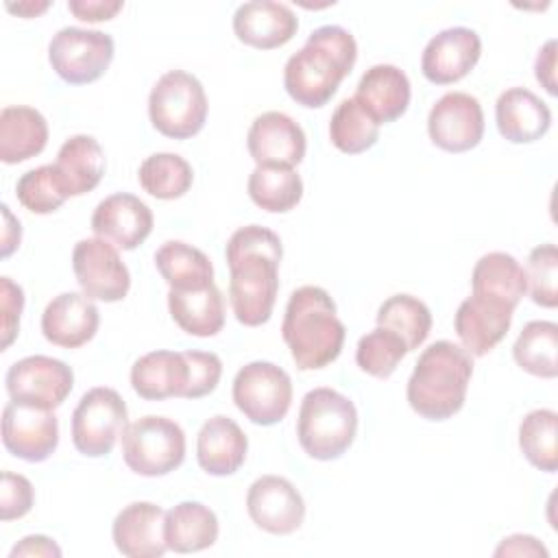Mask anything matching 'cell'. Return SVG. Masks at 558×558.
Wrapping results in <instances>:
<instances>
[{"label":"cell","mask_w":558,"mask_h":558,"mask_svg":"<svg viewBox=\"0 0 558 558\" xmlns=\"http://www.w3.org/2000/svg\"><path fill=\"white\" fill-rule=\"evenodd\" d=\"M225 257L231 272L229 301L235 318L246 327L268 323L279 292L283 257L279 235L259 225L240 227L231 233Z\"/></svg>","instance_id":"cell-1"},{"label":"cell","mask_w":558,"mask_h":558,"mask_svg":"<svg viewBox=\"0 0 558 558\" xmlns=\"http://www.w3.org/2000/svg\"><path fill=\"white\" fill-rule=\"evenodd\" d=\"M355 59L357 44L347 28L338 24L318 26L310 33L303 48L286 61L283 87L296 105L318 109L338 92Z\"/></svg>","instance_id":"cell-2"},{"label":"cell","mask_w":558,"mask_h":558,"mask_svg":"<svg viewBox=\"0 0 558 558\" xmlns=\"http://www.w3.org/2000/svg\"><path fill=\"white\" fill-rule=\"evenodd\" d=\"M281 336L296 368L316 371L340 355L347 329L325 288L301 286L288 299Z\"/></svg>","instance_id":"cell-3"},{"label":"cell","mask_w":558,"mask_h":558,"mask_svg":"<svg viewBox=\"0 0 558 558\" xmlns=\"http://www.w3.org/2000/svg\"><path fill=\"white\" fill-rule=\"evenodd\" d=\"M473 357L449 340L432 342L408 379V403L427 421H447L464 405Z\"/></svg>","instance_id":"cell-4"},{"label":"cell","mask_w":558,"mask_h":558,"mask_svg":"<svg viewBox=\"0 0 558 558\" xmlns=\"http://www.w3.org/2000/svg\"><path fill=\"white\" fill-rule=\"evenodd\" d=\"M357 410L342 392L320 386L301 399L296 436L303 451L314 460L340 458L355 438Z\"/></svg>","instance_id":"cell-5"},{"label":"cell","mask_w":558,"mask_h":558,"mask_svg":"<svg viewBox=\"0 0 558 558\" xmlns=\"http://www.w3.org/2000/svg\"><path fill=\"white\" fill-rule=\"evenodd\" d=\"M148 118L166 137H194L207 120V96L203 83L185 70H170L161 74L148 96Z\"/></svg>","instance_id":"cell-6"},{"label":"cell","mask_w":558,"mask_h":558,"mask_svg":"<svg viewBox=\"0 0 558 558\" xmlns=\"http://www.w3.org/2000/svg\"><path fill=\"white\" fill-rule=\"evenodd\" d=\"M122 458L126 466L144 477L168 475L185 460V434L166 416H142L122 432Z\"/></svg>","instance_id":"cell-7"},{"label":"cell","mask_w":558,"mask_h":558,"mask_svg":"<svg viewBox=\"0 0 558 558\" xmlns=\"http://www.w3.org/2000/svg\"><path fill=\"white\" fill-rule=\"evenodd\" d=\"M233 403L255 425L270 427L290 410L292 403V379L290 375L264 360L244 364L233 377Z\"/></svg>","instance_id":"cell-8"},{"label":"cell","mask_w":558,"mask_h":558,"mask_svg":"<svg viewBox=\"0 0 558 558\" xmlns=\"http://www.w3.org/2000/svg\"><path fill=\"white\" fill-rule=\"evenodd\" d=\"M129 412L118 390L96 386L87 390L72 412V442L87 458L111 453L118 436H122Z\"/></svg>","instance_id":"cell-9"},{"label":"cell","mask_w":558,"mask_h":558,"mask_svg":"<svg viewBox=\"0 0 558 558\" xmlns=\"http://www.w3.org/2000/svg\"><path fill=\"white\" fill-rule=\"evenodd\" d=\"M113 39L102 31L65 26L48 44V61L54 74L70 85L98 81L113 61Z\"/></svg>","instance_id":"cell-10"},{"label":"cell","mask_w":558,"mask_h":558,"mask_svg":"<svg viewBox=\"0 0 558 558\" xmlns=\"http://www.w3.org/2000/svg\"><path fill=\"white\" fill-rule=\"evenodd\" d=\"M4 384L11 401L54 410L72 392L74 373L57 357L28 355L9 366Z\"/></svg>","instance_id":"cell-11"},{"label":"cell","mask_w":558,"mask_h":558,"mask_svg":"<svg viewBox=\"0 0 558 558\" xmlns=\"http://www.w3.org/2000/svg\"><path fill=\"white\" fill-rule=\"evenodd\" d=\"M72 270L85 296L92 301H122L131 288V275L118 248L102 238H85L74 244Z\"/></svg>","instance_id":"cell-12"},{"label":"cell","mask_w":558,"mask_h":558,"mask_svg":"<svg viewBox=\"0 0 558 558\" xmlns=\"http://www.w3.org/2000/svg\"><path fill=\"white\" fill-rule=\"evenodd\" d=\"M2 442L7 451L20 460H48L59 445V421L54 410L9 401L2 410Z\"/></svg>","instance_id":"cell-13"},{"label":"cell","mask_w":558,"mask_h":558,"mask_svg":"<svg viewBox=\"0 0 558 558\" xmlns=\"http://www.w3.org/2000/svg\"><path fill=\"white\" fill-rule=\"evenodd\" d=\"M429 140L447 153L475 148L484 137V111L475 96L466 92H447L427 116Z\"/></svg>","instance_id":"cell-14"},{"label":"cell","mask_w":558,"mask_h":558,"mask_svg":"<svg viewBox=\"0 0 558 558\" xmlns=\"http://www.w3.org/2000/svg\"><path fill=\"white\" fill-rule=\"evenodd\" d=\"M246 510L257 527L279 536L296 532L305 519L301 493L279 475H262L248 486Z\"/></svg>","instance_id":"cell-15"},{"label":"cell","mask_w":558,"mask_h":558,"mask_svg":"<svg viewBox=\"0 0 558 558\" xmlns=\"http://www.w3.org/2000/svg\"><path fill=\"white\" fill-rule=\"evenodd\" d=\"M480 54V35L466 26H451L427 41L421 57V72L434 85H451L475 68Z\"/></svg>","instance_id":"cell-16"},{"label":"cell","mask_w":558,"mask_h":558,"mask_svg":"<svg viewBox=\"0 0 558 558\" xmlns=\"http://www.w3.org/2000/svg\"><path fill=\"white\" fill-rule=\"evenodd\" d=\"M246 148L257 166L294 168L305 157V133L283 111L259 113L246 135Z\"/></svg>","instance_id":"cell-17"},{"label":"cell","mask_w":558,"mask_h":558,"mask_svg":"<svg viewBox=\"0 0 558 558\" xmlns=\"http://www.w3.org/2000/svg\"><path fill=\"white\" fill-rule=\"evenodd\" d=\"M153 222L150 207L126 192L102 198L89 220L96 238H102L122 251L137 248L150 235Z\"/></svg>","instance_id":"cell-18"},{"label":"cell","mask_w":558,"mask_h":558,"mask_svg":"<svg viewBox=\"0 0 558 558\" xmlns=\"http://www.w3.org/2000/svg\"><path fill=\"white\" fill-rule=\"evenodd\" d=\"M514 307L488 299L471 294L458 305L453 327L462 342V349L469 355L482 357L493 351L508 333L512 323Z\"/></svg>","instance_id":"cell-19"},{"label":"cell","mask_w":558,"mask_h":558,"mask_svg":"<svg viewBox=\"0 0 558 558\" xmlns=\"http://www.w3.org/2000/svg\"><path fill=\"white\" fill-rule=\"evenodd\" d=\"M299 31V17L283 2L253 0L244 2L233 13L235 37L257 50L286 46Z\"/></svg>","instance_id":"cell-20"},{"label":"cell","mask_w":558,"mask_h":558,"mask_svg":"<svg viewBox=\"0 0 558 558\" xmlns=\"http://www.w3.org/2000/svg\"><path fill=\"white\" fill-rule=\"evenodd\" d=\"M98 325V307L81 292H61L41 314L44 338L63 349H78L87 344L96 336Z\"/></svg>","instance_id":"cell-21"},{"label":"cell","mask_w":558,"mask_h":558,"mask_svg":"<svg viewBox=\"0 0 558 558\" xmlns=\"http://www.w3.org/2000/svg\"><path fill=\"white\" fill-rule=\"evenodd\" d=\"M166 512L153 501H133L124 506L111 525L116 549L129 558H159L166 554L163 536Z\"/></svg>","instance_id":"cell-22"},{"label":"cell","mask_w":558,"mask_h":558,"mask_svg":"<svg viewBox=\"0 0 558 558\" xmlns=\"http://www.w3.org/2000/svg\"><path fill=\"white\" fill-rule=\"evenodd\" d=\"M410 96L408 74L392 63H377L362 74L353 98L381 126L399 120L408 111Z\"/></svg>","instance_id":"cell-23"},{"label":"cell","mask_w":558,"mask_h":558,"mask_svg":"<svg viewBox=\"0 0 558 558\" xmlns=\"http://www.w3.org/2000/svg\"><path fill=\"white\" fill-rule=\"evenodd\" d=\"M131 386L146 401H163L170 397H187L190 362L185 351H150L135 360L131 368Z\"/></svg>","instance_id":"cell-24"},{"label":"cell","mask_w":558,"mask_h":558,"mask_svg":"<svg viewBox=\"0 0 558 558\" xmlns=\"http://www.w3.org/2000/svg\"><path fill=\"white\" fill-rule=\"evenodd\" d=\"M248 438L242 427L225 416L216 414L203 423L196 436V460L209 475H233L246 460Z\"/></svg>","instance_id":"cell-25"},{"label":"cell","mask_w":558,"mask_h":558,"mask_svg":"<svg viewBox=\"0 0 558 558\" xmlns=\"http://www.w3.org/2000/svg\"><path fill=\"white\" fill-rule=\"evenodd\" d=\"M495 120L504 140L530 144L551 126V109L527 87H510L495 102Z\"/></svg>","instance_id":"cell-26"},{"label":"cell","mask_w":558,"mask_h":558,"mask_svg":"<svg viewBox=\"0 0 558 558\" xmlns=\"http://www.w3.org/2000/svg\"><path fill=\"white\" fill-rule=\"evenodd\" d=\"M68 196L92 192L105 174V150L96 137L78 133L68 137L52 163Z\"/></svg>","instance_id":"cell-27"},{"label":"cell","mask_w":558,"mask_h":558,"mask_svg":"<svg viewBox=\"0 0 558 558\" xmlns=\"http://www.w3.org/2000/svg\"><path fill=\"white\" fill-rule=\"evenodd\" d=\"M48 144L46 118L24 105L4 107L0 111V159L20 163L39 155Z\"/></svg>","instance_id":"cell-28"},{"label":"cell","mask_w":558,"mask_h":558,"mask_svg":"<svg viewBox=\"0 0 558 558\" xmlns=\"http://www.w3.org/2000/svg\"><path fill=\"white\" fill-rule=\"evenodd\" d=\"M168 310L172 320L196 338L216 336L225 325V299L216 283L203 290H170Z\"/></svg>","instance_id":"cell-29"},{"label":"cell","mask_w":558,"mask_h":558,"mask_svg":"<svg viewBox=\"0 0 558 558\" xmlns=\"http://www.w3.org/2000/svg\"><path fill=\"white\" fill-rule=\"evenodd\" d=\"M163 536L168 549L177 554L207 549L218 538V517L201 501H181L166 512Z\"/></svg>","instance_id":"cell-30"},{"label":"cell","mask_w":558,"mask_h":558,"mask_svg":"<svg viewBox=\"0 0 558 558\" xmlns=\"http://www.w3.org/2000/svg\"><path fill=\"white\" fill-rule=\"evenodd\" d=\"M471 286L473 294L501 301L510 307H517L527 292L523 266L504 251H490L475 262Z\"/></svg>","instance_id":"cell-31"},{"label":"cell","mask_w":558,"mask_h":558,"mask_svg":"<svg viewBox=\"0 0 558 558\" xmlns=\"http://www.w3.org/2000/svg\"><path fill=\"white\" fill-rule=\"evenodd\" d=\"M155 266L170 290H203L214 283L211 259L181 240L163 242L155 251Z\"/></svg>","instance_id":"cell-32"},{"label":"cell","mask_w":558,"mask_h":558,"mask_svg":"<svg viewBox=\"0 0 558 558\" xmlns=\"http://www.w3.org/2000/svg\"><path fill=\"white\" fill-rule=\"evenodd\" d=\"M251 201L270 214H286L303 198V181L294 168L255 166L246 183Z\"/></svg>","instance_id":"cell-33"},{"label":"cell","mask_w":558,"mask_h":558,"mask_svg":"<svg viewBox=\"0 0 558 558\" xmlns=\"http://www.w3.org/2000/svg\"><path fill=\"white\" fill-rule=\"evenodd\" d=\"M556 351L558 325L554 320H530L512 347V357L525 373L554 379L558 375Z\"/></svg>","instance_id":"cell-34"},{"label":"cell","mask_w":558,"mask_h":558,"mask_svg":"<svg viewBox=\"0 0 558 558\" xmlns=\"http://www.w3.org/2000/svg\"><path fill=\"white\" fill-rule=\"evenodd\" d=\"M375 320H377V327H384L397 333L405 342L408 351L418 349L427 340L432 329L429 307L412 294L388 296L379 305Z\"/></svg>","instance_id":"cell-35"},{"label":"cell","mask_w":558,"mask_h":558,"mask_svg":"<svg viewBox=\"0 0 558 558\" xmlns=\"http://www.w3.org/2000/svg\"><path fill=\"white\" fill-rule=\"evenodd\" d=\"M137 181L150 196L159 201H174L192 187L194 170L177 153H155L140 163Z\"/></svg>","instance_id":"cell-36"},{"label":"cell","mask_w":558,"mask_h":558,"mask_svg":"<svg viewBox=\"0 0 558 558\" xmlns=\"http://www.w3.org/2000/svg\"><path fill=\"white\" fill-rule=\"evenodd\" d=\"M519 447L532 466L554 473L558 469V414L549 408L527 412L519 425Z\"/></svg>","instance_id":"cell-37"},{"label":"cell","mask_w":558,"mask_h":558,"mask_svg":"<svg viewBox=\"0 0 558 558\" xmlns=\"http://www.w3.org/2000/svg\"><path fill=\"white\" fill-rule=\"evenodd\" d=\"M329 140L344 155H360L379 140V124L351 96L344 98L329 120Z\"/></svg>","instance_id":"cell-38"},{"label":"cell","mask_w":558,"mask_h":558,"mask_svg":"<svg viewBox=\"0 0 558 558\" xmlns=\"http://www.w3.org/2000/svg\"><path fill=\"white\" fill-rule=\"evenodd\" d=\"M405 353L410 351L397 333L384 327H375L373 331H368L357 340L355 362L364 373L377 379H386L397 371Z\"/></svg>","instance_id":"cell-39"},{"label":"cell","mask_w":558,"mask_h":558,"mask_svg":"<svg viewBox=\"0 0 558 558\" xmlns=\"http://www.w3.org/2000/svg\"><path fill=\"white\" fill-rule=\"evenodd\" d=\"M15 196L33 214H52L70 198L52 163L24 172L15 183Z\"/></svg>","instance_id":"cell-40"},{"label":"cell","mask_w":558,"mask_h":558,"mask_svg":"<svg viewBox=\"0 0 558 558\" xmlns=\"http://www.w3.org/2000/svg\"><path fill=\"white\" fill-rule=\"evenodd\" d=\"M525 281L530 299L541 307L558 305V251L556 244H538L527 255Z\"/></svg>","instance_id":"cell-41"},{"label":"cell","mask_w":558,"mask_h":558,"mask_svg":"<svg viewBox=\"0 0 558 558\" xmlns=\"http://www.w3.org/2000/svg\"><path fill=\"white\" fill-rule=\"evenodd\" d=\"M35 501V490L28 477L11 471H2V488H0V519L13 521L22 519L31 512Z\"/></svg>","instance_id":"cell-42"},{"label":"cell","mask_w":558,"mask_h":558,"mask_svg":"<svg viewBox=\"0 0 558 558\" xmlns=\"http://www.w3.org/2000/svg\"><path fill=\"white\" fill-rule=\"evenodd\" d=\"M185 357L190 362V388L185 399H201L214 392L222 375L220 357L211 351H185Z\"/></svg>","instance_id":"cell-43"},{"label":"cell","mask_w":558,"mask_h":558,"mask_svg":"<svg viewBox=\"0 0 558 558\" xmlns=\"http://www.w3.org/2000/svg\"><path fill=\"white\" fill-rule=\"evenodd\" d=\"M24 310V290L11 281V277H0V312H2V349L15 340L20 329V316Z\"/></svg>","instance_id":"cell-44"},{"label":"cell","mask_w":558,"mask_h":558,"mask_svg":"<svg viewBox=\"0 0 558 558\" xmlns=\"http://www.w3.org/2000/svg\"><path fill=\"white\" fill-rule=\"evenodd\" d=\"M122 0H70L68 11L81 22H102L111 20L118 11H122Z\"/></svg>","instance_id":"cell-45"},{"label":"cell","mask_w":558,"mask_h":558,"mask_svg":"<svg viewBox=\"0 0 558 558\" xmlns=\"http://www.w3.org/2000/svg\"><path fill=\"white\" fill-rule=\"evenodd\" d=\"M534 74H536V81L545 87V92L549 96L558 94V89H556V39H547L543 44V48L538 50L536 61H534Z\"/></svg>","instance_id":"cell-46"},{"label":"cell","mask_w":558,"mask_h":558,"mask_svg":"<svg viewBox=\"0 0 558 558\" xmlns=\"http://www.w3.org/2000/svg\"><path fill=\"white\" fill-rule=\"evenodd\" d=\"M495 556H543V558H547L549 551L541 545L538 538H534L530 534H512L499 543V547L495 549Z\"/></svg>","instance_id":"cell-47"},{"label":"cell","mask_w":558,"mask_h":558,"mask_svg":"<svg viewBox=\"0 0 558 558\" xmlns=\"http://www.w3.org/2000/svg\"><path fill=\"white\" fill-rule=\"evenodd\" d=\"M17 556H46V558H59L61 556V547L44 536V534H31V536H24L9 554V558H17Z\"/></svg>","instance_id":"cell-48"},{"label":"cell","mask_w":558,"mask_h":558,"mask_svg":"<svg viewBox=\"0 0 558 558\" xmlns=\"http://www.w3.org/2000/svg\"><path fill=\"white\" fill-rule=\"evenodd\" d=\"M2 209V218H4V231H2V257H9L17 246H20V240H22V227H20V220L13 218V214L9 211L7 205L0 207Z\"/></svg>","instance_id":"cell-49"},{"label":"cell","mask_w":558,"mask_h":558,"mask_svg":"<svg viewBox=\"0 0 558 558\" xmlns=\"http://www.w3.org/2000/svg\"><path fill=\"white\" fill-rule=\"evenodd\" d=\"M48 7H50L48 0H44V2H33V0H28V2H17V4L7 2V11L17 13L20 17H35V15L44 13Z\"/></svg>","instance_id":"cell-50"}]
</instances>
